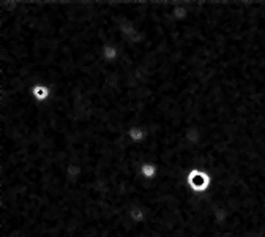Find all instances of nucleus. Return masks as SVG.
<instances>
[{
    "label": "nucleus",
    "instance_id": "1",
    "mask_svg": "<svg viewBox=\"0 0 265 237\" xmlns=\"http://www.w3.org/2000/svg\"><path fill=\"white\" fill-rule=\"evenodd\" d=\"M186 181H188V185L193 191L196 193H205L210 190V186L213 184V177L212 174L207 169H202V168H194L190 171L188 177H186Z\"/></svg>",
    "mask_w": 265,
    "mask_h": 237
},
{
    "label": "nucleus",
    "instance_id": "2",
    "mask_svg": "<svg viewBox=\"0 0 265 237\" xmlns=\"http://www.w3.org/2000/svg\"><path fill=\"white\" fill-rule=\"evenodd\" d=\"M30 95L33 97V100H37L40 103L48 102L52 95V90L48 84H35L30 89Z\"/></svg>",
    "mask_w": 265,
    "mask_h": 237
},
{
    "label": "nucleus",
    "instance_id": "3",
    "mask_svg": "<svg viewBox=\"0 0 265 237\" xmlns=\"http://www.w3.org/2000/svg\"><path fill=\"white\" fill-rule=\"evenodd\" d=\"M126 138L133 144H142L147 139V130L144 127H130L126 132Z\"/></svg>",
    "mask_w": 265,
    "mask_h": 237
},
{
    "label": "nucleus",
    "instance_id": "4",
    "mask_svg": "<svg viewBox=\"0 0 265 237\" xmlns=\"http://www.w3.org/2000/svg\"><path fill=\"white\" fill-rule=\"evenodd\" d=\"M160 168L156 166L155 163H142L139 168V176L145 181H153V179L158 177Z\"/></svg>",
    "mask_w": 265,
    "mask_h": 237
},
{
    "label": "nucleus",
    "instance_id": "5",
    "mask_svg": "<svg viewBox=\"0 0 265 237\" xmlns=\"http://www.w3.org/2000/svg\"><path fill=\"white\" fill-rule=\"evenodd\" d=\"M101 57L106 62H116L119 59V49L111 41H107L101 48Z\"/></svg>",
    "mask_w": 265,
    "mask_h": 237
}]
</instances>
